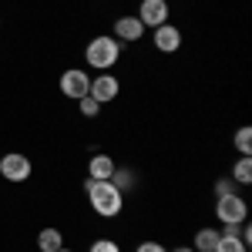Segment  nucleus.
Instances as JSON below:
<instances>
[{
    "label": "nucleus",
    "instance_id": "11",
    "mask_svg": "<svg viewBox=\"0 0 252 252\" xmlns=\"http://www.w3.org/2000/svg\"><path fill=\"white\" fill-rule=\"evenodd\" d=\"M37 249L40 252H58V249H64V232H61V229H54V225L40 229V232H37Z\"/></svg>",
    "mask_w": 252,
    "mask_h": 252
},
{
    "label": "nucleus",
    "instance_id": "4",
    "mask_svg": "<svg viewBox=\"0 0 252 252\" xmlns=\"http://www.w3.org/2000/svg\"><path fill=\"white\" fill-rule=\"evenodd\" d=\"M58 88H61V94H64V97L81 101V97L88 94V88H91V74H88L84 67H67V71L61 74Z\"/></svg>",
    "mask_w": 252,
    "mask_h": 252
},
{
    "label": "nucleus",
    "instance_id": "5",
    "mask_svg": "<svg viewBox=\"0 0 252 252\" xmlns=\"http://www.w3.org/2000/svg\"><path fill=\"white\" fill-rule=\"evenodd\" d=\"M34 172V165H31V158L24 155V152H7V155L0 158V175H3V182H27Z\"/></svg>",
    "mask_w": 252,
    "mask_h": 252
},
{
    "label": "nucleus",
    "instance_id": "1",
    "mask_svg": "<svg viewBox=\"0 0 252 252\" xmlns=\"http://www.w3.org/2000/svg\"><path fill=\"white\" fill-rule=\"evenodd\" d=\"M84 195H88V205L97 219H115L125 212V192L118 189L115 182H94V178H84Z\"/></svg>",
    "mask_w": 252,
    "mask_h": 252
},
{
    "label": "nucleus",
    "instance_id": "3",
    "mask_svg": "<svg viewBox=\"0 0 252 252\" xmlns=\"http://www.w3.org/2000/svg\"><path fill=\"white\" fill-rule=\"evenodd\" d=\"M215 219H219L222 225H242V222H249V202L239 192L219 195V198H215Z\"/></svg>",
    "mask_w": 252,
    "mask_h": 252
},
{
    "label": "nucleus",
    "instance_id": "17",
    "mask_svg": "<svg viewBox=\"0 0 252 252\" xmlns=\"http://www.w3.org/2000/svg\"><path fill=\"white\" fill-rule=\"evenodd\" d=\"M78 108H81V115H84V118H97V115H101V104H97V101H94L91 94H84V97H81V101H78Z\"/></svg>",
    "mask_w": 252,
    "mask_h": 252
},
{
    "label": "nucleus",
    "instance_id": "21",
    "mask_svg": "<svg viewBox=\"0 0 252 252\" xmlns=\"http://www.w3.org/2000/svg\"><path fill=\"white\" fill-rule=\"evenodd\" d=\"M168 252H195L192 246H175V249H168Z\"/></svg>",
    "mask_w": 252,
    "mask_h": 252
},
{
    "label": "nucleus",
    "instance_id": "10",
    "mask_svg": "<svg viewBox=\"0 0 252 252\" xmlns=\"http://www.w3.org/2000/svg\"><path fill=\"white\" fill-rule=\"evenodd\" d=\"M118 161L111 155H91V161H88V178H94V182H108L111 175H115Z\"/></svg>",
    "mask_w": 252,
    "mask_h": 252
},
{
    "label": "nucleus",
    "instance_id": "18",
    "mask_svg": "<svg viewBox=\"0 0 252 252\" xmlns=\"http://www.w3.org/2000/svg\"><path fill=\"white\" fill-rule=\"evenodd\" d=\"M88 252H121V246H118L115 239H94Z\"/></svg>",
    "mask_w": 252,
    "mask_h": 252
},
{
    "label": "nucleus",
    "instance_id": "22",
    "mask_svg": "<svg viewBox=\"0 0 252 252\" xmlns=\"http://www.w3.org/2000/svg\"><path fill=\"white\" fill-rule=\"evenodd\" d=\"M58 252H74V249H67V246H64V249H58Z\"/></svg>",
    "mask_w": 252,
    "mask_h": 252
},
{
    "label": "nucleus",
    "instance_id": "13",
    "mask_svg": "<svg viewBox=\"0 0 252 252\" xmlns=\"http://www.w3.org/2000/svg\"><path fill=\"white\" fill-rule=\"evenodd\" d=\"M229 178H232L235 185H252V155H239Z\"/></svg>",
    "mask_w": 252,
    "mask_h": 252
},
{
    "label": "nucleus",
    "instance_id": "7",
    "mask_svg": "<svg viewBox=\"0 0 252 252\" xmlns=\"http://www.w3.org/2000/svg\"><path fill=\"white\" fill-rule=\"evenodd\" d=\"M111 37H115L118 44H138V40L145 37V27H141V20H138L135 14H121V17H115V24H111Z\"/></svg>",
    "mask_w": 252,
    "mask_h": 252
},
{
    "label": "nucleus",
    "instance_id": "20",
    "mask_svg": "<svg viewBox=\"0 0 252 252\" xmlns=\"http://www.w3.org/2000/svg\"><path fill=\"white\" fill-rule=\"evenodd\" d=\"M135 252H168V249H165L161 242H152V239H148V242H138Z\"/></svg>",
    "mask_w": 252,
    "mask_h": 252
},
{
    "label": "nucleus",
    "instance_id": "6",
    "mask_svg": "<svg viewBox=\"0 0 252 252\" xmlns=\"http://www.w3.org/2000/svg\"><path fill=\"white\" fill-rule=\"evenodd\" d=\"M135 17L141 20L145 31H155V27H161L165 20L172 17V7H168V0H141Z\"/></svg>",
    "mask_w": 252,
    "mask_h": 252
},
{
    "label": "nucleus",
    "instance_id": "2",
    "mask_svg": "<svg viewBox=\"0 0 252 252\" xmlns=\"http://www.w3.org/2000/svg\"><path fill=\"white\" fill-rule=\"evenodd\" d=\"M121 47H125V44H118L111 34H97V37H91L88 47H84V64H88L91 71H111L118 61H121Z\"/></svg>",
    "mask_w": 252,
    "mask_h": 252
},
{
    "label": "nucleus",
    "instance_id": "8",
    "mask_svg": "<svg viewBox=\"0 0 252 252\" xmlns=\"http://www.w3.org/2000/svg\"><path fill=\"white\" fill-rule=\"evenodd\" d=\"M88 94H91L97 104L104 108L108 101H115V97L121 94V81H118L115 74H108V71H101V74H94V78H91V88H88Z\"/></svg>",
    "mask_w": 252,
    "mask_h": 252
},
{
    "label": "nucleus",
    "instance_id": "14",
    "mask_svg": "<svg viewBox=\"0 0 252 252\" xmlns=\"http://www.w3.org/2000/svg\"><path fill=\"white\" fill-rule=\"evenodd\" d=\"M232 145H235L239 155H252V128L249 125H242V128L232 135Z\"/></svg>",
    "mask_w": 252,
    "mask_h": 252
},
{
    "label": "nucleus",
    "instance_id": "9",
    "mask_svg": "<svg viewBox=\"0 0 252 252\" xmlns=\"http://www.w3.org/2000/svg\"><path fill=\"white\" fill-rule=\"evenodd\" d=\"M182 31H178V24H172V20H165L161 27H155L152 31V47L155 51H161V54H175L178 47H182Z\"/></svg>",
    "mask_w": 252,
    "mask_h": 252
},
{
    "label": "nucleus",
    "instance_id": "19",
    "mask_svg": "<svg viewBox=\"0 0 252 252\" xmlns=\"http://www.w3.org/2000/svg\"><path fill=\"white\" fill-rule=\"evenodd\" d=\"M232 192H239V185H235V182L229 178V175L215 182V198H219V195H232Z\"/></svg>",
    "mask_w": 252,
    "mask_h": 252
},
{
    "label": "nucleus",
    "instance_id": "16",
    "mask_svg": "<svg viewBox=\"0 0 252 252\" xmlns=\"http://www.w3.org/2000/svg\"><path fill=\"white\" fill-rule=\"evenodd\" d=\"M108 182H115V185L121 189V192H128V189L135 185V172H131V168H121V165H118V168H115V175H111Z\"/></svg>",
    "mask_w": 252,
    "mask_h": 252
},
{
    "label": "nucleus",
    "instance_id": "23",
    "mask_svg": "<svg viewBox=\"0 0 252 252\" xmlns=\"http://www.w3.org/2000/svg\"><path fill=\"white\" fill-rule=\"evenodd\" d=\"M0 27H3V20H0Z\"/></svg>",
    "mask_w": 252,
    "mask_h": 252
},
{
    "label": "nucleus",
    "instance_id": "12",
    "mask_svg": "<svg viewBox=\"0 0 252 252\" xmlns=\"http://www.w3.org/2000/svg\"><path fill=\"white\" fill-rule=\"evenodd\" d=\"M215 246H219V232H215V229L205 225V229L195 232V239H192V249L195 252H215Z\"/></svg>",
    "mask_w": 252,
    "mask_h": 252
},
{
    "label": "nucleus",
    "instance_id": "15",
    "mask_svg": "<svg viewBox=\"0 0 252 252\" xmlns=\"http://www.w3.org/2000/svg\"><path fill=\"white\" fill-rule=\"evenodd\" d=\"M215 252H249V246L239 239V235H219V246Z\"/></svg>",
    "mask_w": 252,
    "mask_h": 252
}]
</instances>
